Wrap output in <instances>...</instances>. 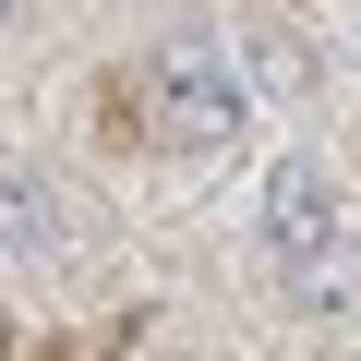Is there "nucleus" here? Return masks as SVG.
Wrapping results in <instances>:
<instances>
[{"label":"nucleus","mask_w":361,"mask_h":361,"mask_svg":"<svg viewBox=\"0 0 361 361\" xmlns=\"http://www.w3.org/2000/svg\"><path fill=\"white\" fill-rule=\"evenodd\" d=\"M253 229H265V253H277V265L325 253V241H337V169H325V157H277V169H265V217H253Z\"/></svg>","instance_id":"f03ea898"},{"label":"nucleus","mask_w":361,"mask_h":361,"mask_svg":"<svg viewBox=\"0 0 361 361\" xmlns=\"http://www.w3.org/2000/svg\"><path fill=\"white\" fill-rule=\"evenodd\" d=\"M289 301H301V313H349V301H361V241L337 229L325 253H301V265H289Z\"/></svg>","instance_id":"20e7f679"},{"label":"nucleus","mask_w":361,"mask_h":361,"mask_svg":"<svg viewBox=\"0 0 361 361\" xmlns=\"http://www.w3.org/2000/svg\"><path fill=\"white\" fill-rule=\"evenodd\" d=\"M0 13H13V0H0Z\"/></svg>","instance_id":"39448f33"},{"label":"nucleus","mask_w":361,"mask_h":361,"mask_svg":"<svg viewBox=\"0 0 361 361\" xmlns=\"http://www.w3.org/2000/svg\"><path fill=\"white\" fill-rule=\"evenodd\" d=\"M145 109H157L180 145H229V133L253 121V85H241V61H229L217 37H169V49H145Z\"/></svg>","instance_id":"f257e3e1"},{"label":"nucleus","mask_w":361,"mask_h":361,"mask_svg":"<svg viewBox=\"0 0 361 361\" xmlns=\"http://www.w3.org/2000/svg\"><path fill=\"white\" fill-rule=\"evenodd\" d=\"M73 253V205L37 169H0V265H61Z\"/></svg>","instance_id":"7ed1b4c3"}]
</instances>
